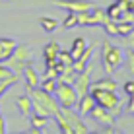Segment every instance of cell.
<instances>
[{"label": "cell", "instance_id": "6da1fadb", "mask_svg": "<svg viewBox=\"0 0 134 134\" xmlns=\"http://www.w3.org/2000/svg\"><path fill=\"white\" fill-rule=\"evenodd\" d=\"M27 93L31 95V101H33V113H39V115L53 119L60 111V105H58L54 93H49V91L41 90V87H33Z\"/></svg>", "mask_w": 134, "mask_h": 134}, {"label": "cell", "instance_id": "7a4b0ae2", "mask_svg": "<svg viewBox=\"0 0 134 134\" xmlns=\"http://www.w3.org/2000/svg\"><path fill=\"white\" fill-rule=\"evenodd\" d=\"M124 64V49L113 45L111 41H103L101 45V66L107 76H113Z\"/></svg>", "mask_w": 134, "mask_h": 134}, {"label": "cell", "instance_id": "3957f363", "mask_svg": "<svg viewBox=\"0 0 134 134\" xmlns=\"http://www.w3.org/2000/svg\"><path fill=\"white\" fill-rule=\"evenodd\" d=\"M90 93L93 95L95 103L99 107L111 111V113L117 117L121 115L122 111V103H121V97L117 95V91H109V90H97V87H90Z\"/></svg>", "mask_w": 134, "mask_h": 134}, {"label": "cell", "instance_id": "277c9868", "mask_svg": "<svg viewBox=\"0 0 134 134\" xmlns=\"http://www.w3.org/2000/svg\"><path fill=\"white\" fill-rule=\"evenodd\" d=\"M54 97H57L58 105H60V109H74V107L78 105L80 95H78V91H76V87H74V84L58 82V84H57V90H54Z\"/></svg>", "mask_w": 134, "mask_h": 134}, {"label": "cell", "instance_id": "5b68a950", "mask_svg": "<svg viewBox=\"0 0 134 134\" xmlns=\"http://www.w3.org/2000/svg\"><path fill=\"white\" fill-rule=\"evenodd\" d=\"M60 111H62L64 119L68 121V124L72 126L74 134H87L90 132L87 124L84 122V119H82V115L78 113V111H74V109H60Z\"/></svg>", "mask_w": 134, "mask_h": 134}, {"label": "cell", "instance_id": "8992f818", "mask_svg": "<svg viewBox=\"0 0 134 134\" xmlns=\"http://www.w3.org/2000/svg\"><path fill=\"white\" fill-rule=\"evenodd\" d=\"M91 72H93V66H87L84 72H78L76 74V80H74V87H76L78 95H86L90 93V87H91V82H93V78H91Z\"/></svg>", "mask_w": 134, "mask_h": 134}, {"label": "cell", "instance_id": "52a82bcc", "mask_svg": "<svg viewBox=\"0 0 134 134\" xmlns=\"http://www.w3.org/2000/svg\"><path fill=\"white\" fill-rule=\"evenodd\" d=\"M58 8H64L68 12H74V14H82V12H91L93 8V2L91 0H57Z\"/></svg>", "mask_w": 134, "mask_h": 134}, {"label": "cell", "instance_id": "ba28073f", "mask_svg": "<svg viewBox=\"0 0 134 134\" xmlns=\"http://www.w3.org/2000/svg\"><path fill=\"white\" fill-rule=\"evenodd\" d=\"M60 49H62V47L57 43V41H49V43L43 47V60H45V68L54 66V64H57Z\"/></svg>", "mask_w": 134, "mask_h": 134}, {"label": "cell", "instance_id": "9c48e42d", "mask_svg": "<svg viewBox=\"0 0 134 134\" xmlns=\"http://www.w3.org/2000/svg\"><path fill=\"white\" fill-rule=\"evenodd\" d=\"M90 117L93 119L95 122H99L101 126H115V115L111 113V111L99 107V105H95L93 111L90 113Z\"/></svg>", "mask_w": 134, "mask_h": 134}, {"label": "cell", "instance_id": "30bf717a", "mask_svg": "<svg viewBox=\"0 0 134 134\" xmlns=\"http://www.w3.org/2000/svg\"><path fill=\"white\" fill-rule=\"evenodd\" d=\"M21 76H24V80H25V87H27V91H29V90H33V87H39L41 74L33 68V62H29V64H27V66L24 68Z\"/></svg>", "mask_w": 134, "mask_h": 134}, {"label": "cell", "instance_id": "8fae6325", "mask_svg": "<svg viewBox=\"0 0 134 134\" xmlns=\"http://www.w3.org/2000/svg\"><path fill=\"white\" fill-rule=\"evenodd\" d=\"M91 58H93V45H90V47H86V51L80 54V57L76 58V60L72 62V68L76 72H84L87 66H90Z\"/></svg>", "mask_w": 134, "mask_h": 134}, {"label": "cell", "instance_id": "7c38bea8", "mask_svg": "<svg viewBox=\"0 0 134 134\" xmlns=\"http://www.w3.org/2000/svg\"><path fill=\"white\" fill-rule=\"evenodd\" d=\"M16 45H18V41L12 39V37H0V62H6L12 57Z\"/></svg>", "mask_w": 134, "mask_h": 134}, {"label": "cell", "instance_id": "4fadbf2b", "mask_svg": "<svg viewBox=\"0 0 134 134\" xmlns=\"http://www.w3.org/2000/svg\"><path fill=\"white\" fill-rule=\"evenodd\" d=\"M95 99H93V95L91 93H86V95H80V99H78V105H76V109H78V113L82 115V117H86V115H90L91 111H93L95 107Z\"/></svg>", "mask_w": 134, "mask_h": 134}, {"label": "cell", "instance_id": "5bb4252c", "mask_svg": "<svg viewBox=\"0 0 134 134\" xmlns=\"http://www.w3.org/2000/svg\"><path fill=\"white\" fill-rule=\"evenodd\" d=\"M16 105L18 109H20V113L24 115V117H29L31 113H33V101H31V95H20V97H16Z\"/></svg>", "mask_w": 134, "mask_h": 134}, {"label": "cell", "instance_id": "9a60e30c", "mask_svg": "<svg viewBox=\"0 0 134 134\" xmlns=\"http://www.w3.org/2000/svg\"><path fill=\"white\" fill-rule=\"evenodd\" d=\"M91 87H97V90H109V91H119V84L117 80H113L111 76L99 78V80L91 82Z\"/></svg>", "mask_w": 134, "mask_h": 134}, {"label": "cell", "instance_id": "2e32d148", "mask_svg": "<svg viewBox=\"0 0 134 134\" xmlns=\"http://www.w3.org/2000/svg\"><path fill=\"white\" fill-rule=\"evenodd\" d=\"M12 57L20 58V60H24V62H31V58H33V49H31L29 45H16Z\"/></svg>", "mask_w": 134, "mask_h": 134}, {"label": "cell", "instance_id": "e0dca14e", "mask_svg": "<svg viewBox=\"0 0 134 134\" xmlns=\"http://www.w3.org/2000/svg\"><path fill=\"white\" fill-rule=\"evenodd\" d=\"M29 124L33 128H37V130L43 132L45 126L49 124V117H45V115H39V113H31L29 115Z\"/></svg>", "mask_w": 134, "mask_h": 134}, {"label": "cell", "instance_id": "ac0fdd59", "mask_svg": "<svg viewBox=\"0 0 134 134\" xmlns=\"http://www.w3.org/2000/svg\"><path fill=\"white\" fill-rule=\"evenodd\" d=\"M86 47H87V43H86V39H84V37H76V39L72 41L70 54H72V58H74V60H76V58H78V57H80V54L86 51Z\"/></svg>", "mask_w": 134, "mask_h": 134}, {"label": "cell", "instance_id": "d6986e66", "mask_svg": "<svg viewBox=\"0 0 134 134\" xmlns=\"http://www.w3.org/2000/svg\"><path fill=\"white\" fill-rule=\"evenodd\" d=\"M57 84L58 80L57 78H51V76H41V82H39V87L45 91H49V93H54V90H57Z\"/></svg>", "mask_w": 134, "mask_h": 134}, {"label": "cell", "instance_id": "ffe728a7", "mask_svg": "<svg viewBox=\"0 0 134 134\" xmlns=\"http://www.w3.org/2000/svg\"><path fill=\"white\" fill-rule=\"evenodd\" d=\"M91 14H93V18H95V24L101 25V27L109 21L107 10H103V8H99V6H93V8H91Z\"/></svg>", "mask_w": 134, "mask_h": 134}, {"label": "cell", "instance_id": "44dd1931", "mask_svg": "<svg viewBox=\"0 0 134 134\" xmlns=\"http://www.w3.org/2000/svg\"><path fill=\"white\" fill-rule=\"evenodd\" d=\"M39 24H41V27H43L47 33H53V31L58 27V20L57 18H51V16H43L39 20Z\"/></svg>", "mask_w": 134, "mask_h": 134}, {"label": "cell", "instance_id": "7402d4cb", "mask_svg": "<svg viewBox=\"0 0 134 134\" xmlns=\"http://www.w3.org/2000/svg\"><path fill=\"white\" fill-rule=\"evenodd\" d=\"M4 64H6L8 68H12V70L16 72V74H20V76H21L24 68H25V66H27L29 62H24V60H20V58H14V57H10V58H8L6 62H4Z\"/></svg>", "mask_w": 134, "mask_h": 134}, {"label": "cell", "instance_id": "603a6c76", "mask_svg": "<svg viewBox=\"0 0 134 134\" xmlns=\"http://www.w3.org/2000/svg\"><path fill=\"white\" fill-rule=\"evenodd\" d=\"M54 121H57V124H58V128H60V132H64V134H74V130H72V126L68 124V121L64 119V115H62V111H58L57 115H54Z\"/></svg>", "mask_w": 134, "mask_h": 134}, {"label": "cell", "instance_id": "cb8c5ba5", "mask_svg": "<svg viewBox=\"0 0 134 134\" xmlns=\"http://www.w3.org/2000/svg\"><path fill=\"white\" fill-rule=\"evenodd\" d=\"M122 8L119 6V2H113L111 6L107 8V16H109V20H113V21H119L122 18Z\"/></svg>", "mask_w": 134, "mask_h": 134}, {"label": "cell", "instance_id": "d4e9b609", "mask_svg": "<svg viewBox=\"0 0 134 134\" xmlns=\"http://www.w3.org/2000/svg\"><path fill=\"white\" fill-rule=\"evenodd\" d=\"M124 62H126V72H128V76L134 80V51H132V49H126V51H124Z\"/></svg>", "mask_w": 134, "mask_h": 134}, {"label": "cell", "instance_id": "484cf974", "mask_svg": "<svg viewBox=\"0 0 134 134\" xmlns=\"http://www.w3.org/2000/svg\"><path fill=\"white\" fill-rule=\"evenodd\" d=\"M117 29H119V35L124 37V35H128L134 29V21H124V20H121V21H117Z\"/></svg>", "mask_w": 134, "mask_h": 134}, {"label": "cell", "instance_id": "4316f807", "mask_svg": "<svg viewBox=\"0 0 134 134\" xmlns=\"http://www.w3.org/2000/svg\"><path fill=\"white\" fill-rule=\"evenodd\" d=\"M62 25L66 27V29H72V27H76V25H80L78 24V14H74V12H68V16L64 18V21H62Z\"/></svg>", "mask_w": 134, "mask_h": 134}, {"label": "cell", "instance_id": "83f0119b", "mask_svg": "<svg viewBox=\"0 0 134 134\" xmlns=\"http://www.w3.org/2000/svg\"><path fill=\"white\" fill-rule=\"evenodd\" d=\"M58 62H62L64 66H70V64L74 62V58H72V54H70V49H68V51L60 49V53H58Z\"/></svg>", "mask_w": 134, "mask_h": 134}, {"label": "cell", "instance_id": "f1b7e54d", "mask_svg": "<svg viewBox=\"0 0 134 134\" xmlns=\"http://www.w3.org/2000/svg\"><path fill=\"white\" fill-rule=\"evenodd\" d=\"M103 29H105V33H107V35H119V29H117V21H113V20H109L107 24L103 25Z\"/></svg>", "mask_w": 134, "mask_h": 134}, {"label": "cell", "instance_id": "f546056e", "mask_svg": "<svg viewBox=\"0 0 134 134\" xmlns=\"http://www.w3.org/2000/svg\"><path fill=\"white\" fill-rule=\"evenodd\" d=\"M122 91H124L126 95H132V93H134V80H132V78L122 84Z\"/></svg>", "mask_w": 134, "mask_h": 134}, {"label": "cell", "instance_id": "4dcf8cb0", "mask_svg": "<svg viewBox=\"0 0 134 134\" xmlns=\"http://www.w3.org/2000/svg\"><path fill=\"white\" fill-rule=\"evenodd\" d=\"M124 47L134 51V29H132L128 35H124Z\"/></svg>", "mask_w": 134, "mask_h": 134}, {"label": "cell", "instance_id": "1f68e13d", "mask_svg": "<svg viewBox=\"0 0 134 134\" xmlns=\"http://www.w3.org/2000/svg\"><path fill=\"white\" fill-rule=\"evenodd\" d=\"M8 132V128H6V119L0 115V134H6Z\"/></svg>", "mask_w": 134, "mask_h": 134}]
</instances>
